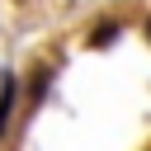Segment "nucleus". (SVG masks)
Returning <instances> with one entry per match:
<instances>
[{
	"label": "nucleus",
	"mask_w": 151,
	"mask_h": 151,
	"mask_svg": "<svg viewBox=\"0 0 151 151\" xmlns=\"http://www.w3.org/2000/svg\"><path fill=\"white\" fill-rule=\"evenodd\" d=\"M146 38H151V19H146Z\"/></svg>",
	"instance_id": "nucleus-3"
},
{
	"label": "nucleus",
	"mask_w": 151,
	"mask_h": 151,
	"mask_svg": "<svg viewBox=\"0 0 151 151\" xmlns=\"http://www.w3.org/2000/svg\"><path fill=\"white\" fill-rule=\"evenodd\" d=\"M9 109H14V76L0 80V132H5V123H9Z\"/></svg>",
	"instance_id": "nucleus-1"
},
{
	"label": "nucleus",
	"mask_w": 151,
	"mask_h": 151,
	"mask_svg": "<svg viewBox=\"0 0 151 151\" xmlns=\"http://www.w3.org/2000/svg\"><path fill=\"white\" fill-rule=\"evenodd\" d=\"M113 38H118V24H104V28H99V33H94V47H109V42H113Z\"/></svg>",
	"instance_id": "nucleus-2"
}]
</instances>
